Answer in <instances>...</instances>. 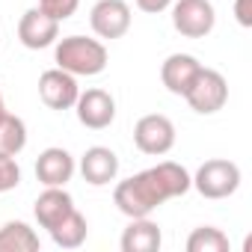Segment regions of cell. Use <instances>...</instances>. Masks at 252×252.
<instances>
[{
    "mask_svg": "<svg viewBox=\"0 0 252 252\" xmlns=\"http://www.w3.org/2000/svg\"><path fill=\"white\" fill-rule=\"evenodd\" d=\"M190 190H193L190 172L175 160H160L158 166H149L119 181L113 190V202L128 220H134V217H152V211H158L163 202L178 199Z\"/></svg>",
    "mask_w": 252,
    "mask_h": 252,
    "instance_id": "1",
    "label": "cell"
},
{
    "mask_svg": "<svg viewBox=\"0 0 252 252\" xmlns=\"http://www.w3.org/2000/svg\"><path fill=\"white\" fill-rule=\"evenodd\" d=\"M54 63H57V68H63L74 77H95L107 68L110 54L101 39L65 36V39L54 42Z\"/></svg>",
    "mask_w": 252,
    "mask_h": 252,
    "instance_id": "2",
    "label": "cell"
},
{
    "mask_svg": "<svg viewBox=\"0 0 252 252\" xmlns=\"http://www.w3.org/2000/svg\"><path fill=\"white\" fill-rule=\"evenodd\" d=\"M193 178V190L202 196V199H228L237 193L240 181H243V172L234 160H225V158H214V160H205Z\"/></svg>",
    "mask_w": 252,
    "mask_h": 252,
    "instance_id": "3",
    "label": "cell"
},
{
    "mask_svg": "<svg viewBox=\"0 0 252 252\" xmlns=\"http://www.w3.org/2000/svg\"><path fill=\"white\" fill-rule=\"evenodd\" d=\"M187 104H190V110H196L199 116H214V113H220L222 107H225V101H228V80L217 71V68H199L196 71V77H193V83L187 86V92L181 95Z\"/></svg>",
    "mask_w": 252,
    "mask_h": 252,
    "instance_id": "4",
    "label": "cell"
},
{
    "mask_svg": "<svg viewBox=\"0 0 252 252\" xmlns=\"http://www.w3.org/2000/svg\"><path fill=\"white\" fill-rule=\"evenodd\" d=\"M134 146L149 158H163L175 149V125L163 113H149L134 125Z\"/></svg>",
    "mask_w": 252,
    "mask_h": 252,
    "instance_id": "5",
    "label": "cell"
},
{
    "mask_svg": "<svg viewBox=\"0 0 252 252\" xmlns=\"http://www.w3.org/2000/svg\"><path fill=\"white\" fill-rule=\"evenodd\" d=\"M169 9H172V27L184 39H205L217 24L211 0H172Z\"/></svg>",
    "mask_w": 252,
    "mask_h": 252,
    "instance_id": "6",
    "label": "cell"
},
{
    "mask_svg": "<svg viewBox=\"0 0 252 252\" xmlns=\"http://www.w3.org/2000/svg\"><path fill=\"white\" fill-rule=\"evenodd\" d=\"M71 110L77 113V122L83 125V128L104 131V128H110L113 119H116V98L107 89L92 86V89H86V92L77 95V101H74Z\"/></svg>",
    "mask_w": 252,
    "mask_h": 252,
    "instance_id": "7",
    "label": "cell"
},
{
    "mask_svg": "<svg viewBox=\"0 0 252 252\" xmlns=\"http://www.w3.org/2000/svg\"><path fill=\"white\" fill-rule=\"evenodd\" d=\"M89 27L98 39H122L131 30V6L125 0H98L89 12Z\"/></svg>",
    "mask_w": 252,
    "mask_h": 252,
    "instance_id": "8",
    "label": "cell"
},
{
    "mask_svg": "<svg viewBox=\"0 0 252 252\" xmlns=\"http://www.w3.org/2000/svg\"><path fill=\"white\" fill-rule=\"evenodd\" d=\"M57 39H60V21L51 18L45 9L33 6V9H27L21 15V21H18V42L27 51H45Z\"/></svg>",
    "mask_w": 252,
    "mask_h": 252,
    "instance_id": "9",
    "label": "cell"
},
{
    "mask_svg": "<svg viewBox=\"0 0 252 252\" xmlns=\"http://www.w3.org/2000/svg\"><path fill=\"white\" fill-rule=\"evenodd\" d=\"M80 95L77 77L63 71V68H48L39 77V98L51 107V110H71L74 101Z\"/></svg>",
    "mask_w": 252,
    "mask_h": 252,
    "instance_id": "10",
    "label": "cell"
},
{
    "mask_svg": "<svg viewBox=\"0 0 252 252\" xmlns=\"http://www.w3.org/2000/svg\"><path fill=\"white\" fill-rule=\"evenodd\" d=\"M77 172V163L71 158V152H65L63 146H51L36 158V178L45 187H65Z\"/></svg>",
    "mask_w": 252,
    "mask_h": 252,
    "instance_id": "11",
    "label": "cell"
},
{
    "mask_svg": "<svg viewBox=\"0 0 252 252\" xmlns=\"http://www.w3.org/2000/svg\"><path fill=\"white\" fill-rule=\"evenodd\" d=\"M77 169H80L86 184L104 187V184L116 181V175H119V155L113 149H107V146H92V149H86L80 155Z\"/></svg>",
    "mask_w": 252,
    "mask_h": 252,
    "instance_id": "12",
    "label": "cell"
},
{
    "mask_svg": "<svg viewBox=\"0 0 252 252\" xmlns=\"http://www.w3.org/2000/svg\"><path fill=\"white\" fill-rule=\"evenodd\" d=\"M71 211H74V199H71V193L65 187H45L39 193V199L33 202V217L48 231L54 225H60Z\"/></svg>",
    "mask_w": 252,
    "mask_h": 252,
    "instance_id": "13",
    "label": "cell"
},
{
    "mask_svg": "<svg viewBox=\"0 0 252 252\" xmlns=\"http://www.w3.org/2000/svg\"><path fill=\"white\" fill-rule=\"evenodd\" d=\"M163 243V234H160V225L152 222L149 217H134L128 222V228L122 231V252H158Z\"/></svg>",
    "mask_w": 252,
    "mask_h": 252,
    "instance_id": "14",
    "label": "cell"
},
{
    "mask_svg": "<svg viewBox=\"0 0 252 252\" xmlns=\"http://www.w3.org/2000/svg\"><path fill=\"white\" fill-rule=\"evenodd\" d=\"M199 68H202V63L193 54H169L160 65V80L172 95H184Z\"/></svg>",
    "mask_w": 252,
    "mask_h": 252,
    "instance_id": "15",
    "label": "cell"
},
{
    "mask_svg": "<svg viewBox=\"0 0 252 252\" xmlns=\"http://www.w3.org/2000/svg\"><path fill=\"white\" fill-rule=\"evenodd\" d=\"M42 246L36 228L24 220H12L0 225V252H36Z\"/></svg>",
    "mask_w": 252,
    "mask_h": 252,
    "instance_id": "16",
    "label": "cell"
},
{
    "mask_svg": "<svg viewBox=\"0 0 252 252\" xmlns=\"http://www.w3.org/2000/svg\"><path fill=\"white\" fill-rule=\"evenodd\" d=\"M51 240L60 246V249H77V246H83L86 243V237H89V222H86V217L74 208L60 225H54L51 231Z\"/></svg>",
    "mask_w": 252,
    "mask_h": 252,
    "instance_id": "17",
    "label": "cell"
},
{
    "mask_svg": "<svg viewBox=\"0 0 252 252\" xmlns=\"http://www.w3.org/2000/svg\"><path fill=\"white\" fill-rule=\"evenodd\" d=\"M24 149H27V125H24V119L6 113L0 119V155L18 158Z\"/></svg>",
    "mask_w": 252,
    "mask_h": 252,
    "instance_id": "18",
    "label": "cell"
},
{
    "mask_svg": "<svg viewBox=\"0 0 252 252\" xmlns=\"http://www.w3.org/2000/svg\"><path fill=\"white\" fill-rule=\"evenodd\" d=\"M187 252H228V237L217 225H199L187 237Z\"/></svg>",
    "mask_w": 252,
    "mask_h": 252,
    "instance_id": "19",
    "label": "cell"
},
{
    "mask_svg": "<svg viewBox=\"0 0 252 252\" xmlns=\"http://www.w3.org/2000/svg\"><path fill=\"white\" fill-rule=\"evenodd\" d=\"M18 184H21V166H18V160L0 155V193H9Z\"/></svg>",
    "mask_w": 252,
    "mask_h": 252,
    "instance_id": "20",
    "label": "cell"
},
{
    "mask_svg": "<svg viewBox=\"0 0 252 252\" xmlns=\"http://www.w3.org/2000/svg\"><path fill=\"white\" fill-rule=\"evenodd\" d=\"M77 6H80V0H39V9H45L51 18H57L60 24L65 21V18H71L74 12H77Z\"/></svg>",
    "mask_w": 252,
    "mask_h": 252,
    "instance_id": "21",
    "label": "cell"
},
{
    "mask_svg": "<svg viewBox=\"0 0 252 252\" xmlns=\"http://www.w3.org/2000/svg\"><path fill=\"white\" fill-rule=\"evenodd\" d=\"M137 3V9H143L146 15H160V12H166L169 6H172V0H134Z\"/></svg>",
    "mask_w": 252,
    "mask_h": 252,
    "instance_id": "22",
    "label": "cell"
},
{
    "mask_svg": "<svg viewBox=\"0 0 252 252\" xmlns=\"http://www.w3.org/2000/svg\"><path fill=\"white\" fill-rule=\"evenodd\" d=\"M234 18L240 27H252V0H234Z\"/></svg>",
    "mask_w": 252,
    "mask_h": 252,
    "instance_id": "23",
    "label": "cell"
},
{
    "mask_svg": "<svg viewBox=\"0 0 252 252\" xmlns=\"http://www.w3.org/2000/svg\"><path fill=\"white\" fill-rule=\"evenodd\" d=\"M9 110H6V101H3V92H0V119H3Z\"/></svg>",
    "mask_w": 252,
    "mask_h": 252,
    "instance_id": "24",
    "label": "cell"
}]
</instances>
